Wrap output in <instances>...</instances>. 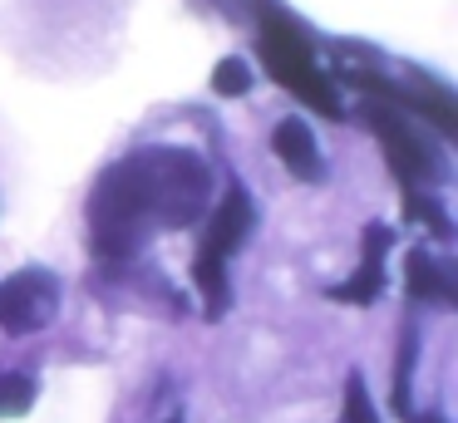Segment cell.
<instances>
[{"mask_svg": "<svg viewBox=\"0 0 458 423\" xmlns=\"http://www.w3.org/2000/svg\"><path fill=\"white\" fill-rule=\"evenodd\" d=\"M35 403V379L25 374H0V419H21Z\"/></svg>", "mask_w": 458, "mask_h": 423, "instance_id": "9", "label": "cell"}, {"mask_svg": "<svg viewBox=\"0 0 458 423\" xmlns=\"http://www.w3.org/2000/svg\"><path fill=\"white\" fill-rule=\"evenodd\" d=\"M404 212H409V222H424L428 232H438V236L448 232V222H444V212H438V207H434V197L404 192Z\"/></svg>", "mask_w": 458, "mask_h": 423, "instance_id": "12", "label": "cell"}, {"mask_svg": "<svg viewBox=\"0 0 458 423\" xmlns=\"http://www.w3.org/2000/svg\"><path fill=\"white\" fill-rule=\"evenodd\" d=\"M404 275H409V295L414 300H454V285H448V275L434 266L428 251H409Z\"/></svg>", "mask_w": 458, "mask_h": 423, "instance_id": "8", "label": "cell"}, {"mask_svg": "<svg viewBox=\"0 0 458 423\" xmlns=\"http://www.w3.org/2000/svg\"><path fill=\"white\" fill-rule=\"evenodd\" d=\"M261 59H267L271 79H276L281 89H291L301 104H310L316 114H326V118L340 114L335 89H330L326 74H320V64H316V55H310L306 35H301L291 20H281V15L261 20Z\"/></svg>", "mask_w": 458, "mask_h": 423, "instance_id": "2", "label": "cell"}, {"mask_svg": "<svg viewBox=\"0 0 458 423\" xmlns=\"http://www.w3.org/2000/svg\"><path fill=\"white\" fill-rule=\"evenodd\" d=\"M345 423H379V413H375V403H369L365 379H360V374H350V379H345Z\"/></svg>", "mask_w": 458, "mask_h": 423, "instance_id": "11", "label": "cell"}, {"mask_svg": "<svg viewBox=\"0 0 458 423\" xmlns=\"http://www.w3.org/2000/svg\"><path fill=\"white\" fill-rule=\"evenodd\" d=\"M251 232V197L242 187H232L222 197V207L212 212L208 222V236L198 246V261H192V275H198V291L208 300V315H222L227 310V261Z\"/></svg>", "mask_w": 458, "mask_h": 423, "instance_id": "3", "label": "cell"}, {"mask_svg": "<svg viewBox=\"0 0 458 423\" xmlns=\"http://www.w3.org/2000/svg\"><path fill=\"white\" fill-rule=\"evenodd\" d=\"M414 423H444V419H438V413H419Z\"/></svg>", "mask_w": 458, "mask_h": 423, "instance_id": "13", "label": "cell"}, {"mask_svg": "<svg viewBox=\"0 0 458 423\" xmlns=\"http://www.w3.org/2000/svg\"><path fill=\"white\" fill-rule=\"evenodd\" d=\"M389 241H394V232L389 226H379V222H369L365 226V246H360V271H355V281H345V285H335V300H355V305H369L379 291H385V251H389Z\"/></svg>", "mask_w": 458, "mask_h": 423, "instance_id": "6", "label": "cell"}, {"mask_svg": "<svg viewBox=\"0 0 458 423\" xmlns=\"http://www.w3.org/2000/svg\"><path fill=\"white\" fill-rule=\"evenodd\" d=\"M212 202V173L188 148H143V153L114 163L94 182L89 232L94 251L123 261L143 246L148 232H178L192 226Z\"/></svg>", "mask_w": 458, "mask_h": 423, "instance_id": "1", "label": "cell"}, {"mask_svg": "<svg viewBox=\"0 0 458 423\" xmlns=\"http://www.w3.org/2000/svg\"><path fill=\"white\" fill-rule=\"evenodd\" d=\"M212 89H217L222 98H237L251 89V69L242 64V59H222L217 69H212Z\"/></svg>", "mask_w": 458, "mask_h": 423, "instance_id": "10", "label": "cell"}, {"mask_svg": "<svg viewBox=\"0 0 458 423\" xmlns=\"http://www.w3.org/2000/svg\"><path fill=\"white\" fill-rule=\"evenodd\" d=\"M271 148H276V157H281V163H286L296 177H306V182H320L326 163H320L316 133H310L301 118H286V123H276V133H271Z\"/></svg>", "mask_w": 458, "mask_h": 423, "instance_id": "7", "label": "cell"}, {"mask_svg": "<svg viewBox=\"0 0 458 423\" xmlns=\"http://www.w3.org/2000/svg\"><path fill=\"white\" fill-rule=\"evenodd\" d=\"M60 310V281L50 271H21L0 285V330L5 334H35Z\"/></svg>", "mask_w": 458, "mask_h": 423, "instance_id": "4", "label": "cell"}, {"mask_svg": "<svg viewBox=\"0 0 458 423\" xmlns=\"http://www.w3.org/2000/svg\"><path fill=\"white\" fill-rule=\"evenodd\" d=\"M365 118H369V128L379 133V143H385L389 167L399 173L404 192H414L419 182H434V177H438V157L428 153V143L419 138V128H409L394 108H365Z\"/></svg>", "mask_w": 458, "mask_h": 423, "instance_id": "5", "label": "cell"}]
</instances>
